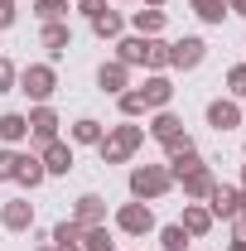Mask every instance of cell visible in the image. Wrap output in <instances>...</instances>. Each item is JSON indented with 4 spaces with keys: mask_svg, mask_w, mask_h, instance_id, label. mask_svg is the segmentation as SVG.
<instances>
[{
    "mask_svg": "<svg viewBox=\"0 0 246 251\" xmlns=\"http://www.w3.org/2000/svg\"><path fill=\"white\" fill-rule=\"evenodd\" d=\"M15 92H25L34 106H39V101H53V92H58V68H53V63H25Z\"/></svg>",
    "mask_w": 246,
    "mask_h": 251,
    "instance_id": "obj_3",
    "label": "cell"
},
{
    "mask_svg": "<svg viewBox=\"0 0 246 251\" xmlns=\"http://www.w3.org/2000/svg\"><path fill=\"white\" fill-rule=\"evenodd\" d=\"M125 184H130L135 203H159L164 193H174V174H169V164H135Z\"/></svg>",
    "mask_w": 246,
    "mask_h": 251,
    "instance_id": "obj_2",
    "label": "cell"
},
{
    "mask_svg": "<svg viewBox=\"0 0 246 251\" xmlns=\"http://www.w3.org/2000/svg\"><path fill=\"white\" fill-rule=\"evenodd\" d=\"M58 251H82V242H77V247H58Z\"/></svg>",
    "mask_w": 246,
    "mask_h": 251,
    "instance_id": "obj_43",
    "label": "cell"
},
{
    "mask_svg": "<svg viewBox=\"0 0 246 251\" xmlns=\"http://www.w3.org/2000/svg\"><path fill=\"white\" fill-rule=\"evenodd\" d=\"M0 227L15 232V237L29 232V227H34V203H29V198H5V203H0Z\"/></svg>",
    "mask_w": 246,
    "mask_h": 251,
    "instance_id": "obj_12",
    "label": "cell"
},
{
    "mask_svg": "<svg viewBox=\"0 0 246 251\" xmlns=\"http://www.w3.org/2000/svg\"><path fill=\"white\" fill-rule=\"evenodd\" d=\"M213 184H217V174H213L208 159H198V164H188L184 174H174V188H184V203H203L213 193Z\"/></svg>",
    "mask_w": 246,
    "mask_h": 251,
    "instance_id": "obj_5",
    "label": "cell"
},
{
    "mask_svg": "<svg viewBox=\"0 0 246 251\" xmlns=\"http://www.w3.org/2000/svg\"><path fill=\"white\" fill-rule=\"evenodd\" d=\"M101 135H106V126L97 121V116H77V121L68 126V145L77 150V145H101Z\"/></svg>",
    "mask_w": 246,
    "mask_h": 251,
    "instance_id": "obj_19",
    "label": "cell"
},
{
    "mask_svg": "<svg viewBox=\"0 0 246 251\" xmlns=\"http://www.w3.org/2000/svg\"><path fill=\"white\" fill-rule=\"evenodd\" d=\"M164 25H169V15H164V10H150V5L130 10V34H145V39H154V34H164Z\"/></svg>",
    "mask_w": 246,
    "mask_h": 251,
    "instance_id": "obj_20",
    "label": "cell"
},
{
    "mask_svg": "<svg viewBox=\"0 0 246 251\" xmlns=\"http://www.w3.org/2000/svg\"><path fill=\"white\" fill-rule=\"evenodd\" d=\"M242 126H246V111H242Z\"/></svg>",
    "mask_w": 246,
    "mask_h": 251,
    "instance_id": "obj_45",
    "label": "cell"
},
{
    "mask_svg": "<svg viewBox=\"0 0 246 251\" xmlns=\"http://www.w3.org/2000/svg\"><path fill=\"white\" fill-rule=\"evenodd\" d=\"M25 140H29V116H25V111H5V116H0V145L20 150Z\"/></svg>",
    "mask_w": 246,
    "mask_h": 251,
    "instance_id": "obj_18",
    "label": "cell"
},
{
    "mask_svg": "<svg viewBox=\"0 0 246 251\" xmlns=\"http://www.w3.org/2000/svg\"><path fill=\"white\" fill-rule=\"evenodd\" d=\"M154 232H159V247L164 251H188L193 247V237H188L179 222H164V227H154Z\"/></svg>",
    "mask_w": 246,
    "mask_h": 251,
    "instance_id": "obj_28",
    "label": "cell"
},
{
    "mask_svg": "<svg viewBox=\"0 0 246 251\" xmlns=\"http://www.w3.org/2000/svg\"><path fill=\"white\" fill-rule=\"evenodd\" d=\"M82 232H87V227H82V222H73V218H63L58 227H53V247H77V242H82Z\"/></svg>",
    "mask_w": 246,
    "mask_h": 251,
    "instance_id": "obj_31",
    "label": "cell"
},
{
    "mask_svg": "<svg viewBox=\"0 0 246 251\" xmlns=\"http://www.w3.org/2000/svg\"><path fill=\"white\" fill-rule=\"evenodd\" d=\"M237 213H246V188H242V208H237Z\"/></svg>",
    "mask_w": 246,
    "mask_h": 251,
    "instance_id": "obj_42",
    "label": "cell"
},
{
    "mask_svg": "<svg viewBox=\"0 0 246 251\" xmlns=\"http://www.w3.org/2000/svg\"><path fill=\"white\" fill-rule=\"evenodd\" d=\"M25 116H29V140H34V145H49V140H58V126H63V116L53 111V106H49V101L29 106Z\"/></svg>",
    "mask_w": 246,
    "mask_h": 251,
    "instance_id": "obj_7",
    "label": "cell"
},
{
    "mask_svg": "<svg viewBox=\"0 0 246 251\" xmlns=\"http://www.w3.org/2000/svg\"><path fill=\"white\" fill-rule=\"evenodd\" d=\"M140 5H150V10H164V5H169V0H140Z\"/></svg>",
    "mask_w": 246,
    "mask_h": 251,
    "instance_id": "obj_39",
    "label": "cell"
},
{
    "mask_svg": "<svg viewBox=\"0 0 246 251\" xmlns=\"http://www.w3.org/2000/svg\"><path fill=\"white\" fill-rule=\"evenodd\" d=\"M82 251H116V232L101 222V227H87L82 232Z\"/></svg>",
    "mask_w": 246,
    "mask_h": 251,
    "instance_id": "obj_30",
    "label": "cell"
},
{
    "mask_svg": "<svg viewBox=\"0 0 246 251\" xmlns=\"http://www.w3.org/2000/svg\"><path fill=\"white\" fill-rule=\"evenodd\" d=\"M97 87H101L106 97H121L125 87H130V68H125V63H116V58H106L101 68H97Z\"/></svg>",
    "mask_w": 246,
    "mask_h": 251,
    "instance_id": "obj_14",
    "label": "cell"
},
{
    "mask_svg": "<svg viewBox=\"0 0 246 251\" xmlns=\"http://www.w3.org/2000/svg\"><path fill=\"white\" fill-rule=\"evenodd\" d=\"M15 82H20V68H15V63L0 53V97H5V92H15Z\"/></svg>",
    "mask_w": 246,
    "mask_h": 251,
    "instance_id": "obj_34",
    "label": "cell"
},
{
    "mask_svg": "<svg viewBox=\"0 0 246 251\" xmlns=\"http://www.w3.org/2000/svg\"><path fill=\"white\" fill-rule=\"evenodd\" d=\"M116 111H121V121H145V116H150V106H145V97L135 92V87H125V92L116 97Z\"/></svg>",
    "mask_w": 246,
    "mask_h": 251,
    "instance_id": "obj_25",
    "label": "cell"
},
{
    "mask_svg": "<svg viewBox=\"0 0 246 251\" xmlns=\"http://www.w3.org/2000/svg\"><path fill=\"white\" fill-rule=\"evenodd\" d=\"M208 63V39L203 34H184V39H169V73H193Z\"/></svg>",
    "mask_w": 246,
    "mask_h": 251,
    "instance_id": "obj_4",
    "label": "cell"
},
{
    "mask_svg": "<svg viewBox=\"0 0 246 251\" xmlns=\"http://www.w3.org/2000/svg\"><path fill=\"white\" fill-rule=\"evenodd\" d=\"M135 92L145 97L150 111H164V106H174V77H169V73H145V82H140Z\"/></svg>",
    "mask_w": 246,
    "mask_h": 251,
    "instance_id": "obj_10",
    "label": "cell"
},
{
    "mask_svg": "<svg viewBox=\"0 0 246 251\" xmlns=\"http://www.w3.org/2000/svg\"><path fill=\"white\" fill-rule=\"evenodd\" d=\"M116 63H125L130 73L145 68V34H121L116 39Z\"/></svg>",
    "mask_w": 246,
    "mask_h": 251,
    "instance_id": "obj_22",
    "label": "cell"
},
{
    "mask_svg": "<svg viewBox=\"0 0 246 251\" xmlns=\"http://www.w3.org/2000/svg\"><path fill=\"white\" fill-rule=\"evenodd\" d=\"M159 150H164V164H169V159H184V155H198V145H193V135H188V130L169 135V140H159Z\"/></svg>",
    "mask_w": 246,
    "mask_h": 251,
    "instance_id": "obj_29",
    "label": "cell"
},
{
    "mask_svg": "<svg viewBox=\"0 0 246 251\" xmlns=\"http://www.w3.org/2000/svg\"><path fill=\"white\" fill-rule=\"evenodd\" d=\"M87 25H92V34H97V39H106V44H116V39L125 34V15H121V10H111V5H106L101 15H92V20H87Z\"/></svg>",
    "mask_w": 246,
    "mask_h": 251,
    "instance_id": "obj_21",
    "label": "cell"
},
{
    "mask_svg": "<svg viewBox=\"0 0 246 251\" xmlns=\"http://www.w3.org/2000/svg\"><path fill=\"white\" fill-rule=\"evenodd\" d=\"M39 159H44V169H49V179H63V174H73V164H77V150L68 145V140H49V145H39Z\"/></svg>",
    "mask_w": 246,
    "mask_h": 251,
    "instance_id": "obj_9",
    "label": "cell"
},
{
    "mask_svg": "<svg viewBox=\"0 0 246 251\" xmlns=\"http://www.w3.org/2000/svg\"><path fill=\"white\" fill-rule=\"evenodd\" d=\"M242 49H246V44H242Z\"/></svg>",
    "mask_w": 246,
    "mask_h": 251,
    "instance_id": "obj_47",
    "label": "cell"
},
{
    "mask_svg": "<svg viewBox=\"0 0 246 251\" xmlns=\"http://www.w3.org/2000/svg\"><path fill=\"white\" fill-rule=\"evenodd\" d=\"M237 188H246V164H242V184H237Z\"/></svg>",
    "mask_w": 246,
    "mask_h": 251,
    "instance_id": "obj_44",
    "label": "cell"
},
{
    "mask_svg": "<svg viewBox=\"0 0 246 251\" xmlns=\"http://www.w3.org/2000/svg\"><path fill=\"white\" fill-rule=\"evenodd\" d=\"M73 15V0H34V20L39 25H58Z\"/></svg>",
    "mask_w": 246,
    "mask_h": 251,
    "instance_id": "obj_26",
    "label": "cell"
},
{
    "mask_svg": "<svg viewBox=\"0 0 246 251\" xmlns=\"http://www.w3.org/2000/svg\"><path fill=\"white\" fill-rule=\"evenodd\" d=\"M44 179H49V169H44L39 150H20V169H15V184L34 193V188H44Z\"/></svg>",
    "mask_w": 246,
    "mask_h": 251,
    "instance_id": "obj_13",
    "label": "cell"
},
{
    "mask_svg": "<svg viewBox=\"0 0 246 251\" xmlns=\"http://www.w3.org/2000/svg\"><path fill=\"white\" fill-rule=\"evenodd\" d=\"M154 227H159V222H154L150 203H135V198H130V203L116 208V232H121V237H150Z\"/></svg>",
    "mask_w": 246,
    "mask_h": 251,
    "instance_id": "obj_6",
    "label": "cell"
},
{
    "mask_svg": "<svg viewBox=\"0 0 246 251\" xmlns=\"http://www.w3.org/2000/svg\"><path fill=\"white\" fill-rule=\"evenodd\" d=\"M179 130H184V121H179L169 106H164V111H150V126H145L150 140H169V135H179Z\"/></svg>",
    "mask_w": 246,
    "mask_h": 251,
    "instance_id": "obj_23",
    "label": "cell"
},
{
    "mask_svg": "<svg viewBox=\"0 0 246 251\" xmlns=\"http://www.w3.org/2000/svg\"><path fill=\"white\" fill-rule=\"evenodd\" d=\"M227 97L232 101H246V63H232L227 68Z\"/></svg>",
    "mask_w": 246,
    "mask_h": 251,
    "instance_id": "obj_32",
    "label": "cell"
},
{
    "mask_svg": "<svg viewBox=\"0 0 246 251\" xmlns=\"http://www.w3.org/2000/svg\"><path fill=\"white\" fill-rule=\"evenodd\" d=\"M140 145H145V126L140 121H116V126H106L97 155H101V164H125Z\"/></svg>",
    "mask_w": 246,
    "mask_h": 251,
    "instance_id": "obj_1",
    "label": "cell"
},
{
    "mask_svg": "<svg viewBox=\"0 0 246 251\" xmlns=\"http://www.w3.org/2000/svg\"><path fill=\"white\" fill-rule=\"evenodd\" d=\"M232 242H246V213L232 218Z\"/></svg>",
    "mask_w": 246,
    "mask_h": 251,
    "instance_id": "obj_37",
    "label": "cell"
},
{
    "mask_svg": "<svg viewBox=\"0 0 246 251\" xmlns=\"http://www.w3.org/2000/svg\"><path fill=\"white\" fill-rule=\"evenodd\" d=\"M15 169H20V150L0 145V184H15Z\"/></svg>",
    "mask_w": 246,
    "mask_h": 251,
    "instance_id": "obj_33",
    "label": "cell"
},
{
    "mask_svg": "<svg viewBox=\"0 0 246 251\" xmlns=\"http://www.w3.org/2000/svg\"><path fill=\"white\" fill-rule=\"evenodd\" d=\"M34 251H58V247H53V242H39V247H34Z\"/></svg>",
    "mask_w": 246,
    "mask_h": 251,
    "instance_id": "obj_40",
    "label": "cell"
},
{
    "mask_svg": "<svg viewBox=\"0 0 246 251\" xmlns=\"http://www.w3.org/2000/svg\"><path fill=\"white\" fill-rule=\"evenodd\" d=\"M242 159H246V150H242Z\"/></svg>",
    "mask_w": 246,
    "mask_h": 251,
    "instance_id": "obj_46",
    "label": "cell"
},
{
    "mask_svg": "<svg viewBox=\"0 0 246 251\" xmlns=\"http://www.w3.org/2000/svg\"><path fill=\"white\" fill-rule=\"evenodd\" d=\"M188 10H193L208 29H217V25L227 20V0H188Z\"/></svg>",
    "mask_w": 246,
    "mask_h": 251,
    "instance_id": "obj_27",
    "label": "cell"
},
{
    "mask_svg": "<svg viewBox=\"0 0 246 251\" xmlns=\"http://www.w3.org/2000/svg\"><path fill=\"white\" fill-rule=\"evenodd\" d=\"M73 5H77V15H87V20H92V15H101V10L111 5V0H73Z\"/></svg>",
    "mask_w": 246,
    "mask_h": 251,
    "instance_id": "obj_35",
    "label": "cell"
},
{
    "mask_svg": "<svg viewBox=\"0 0 246 251\" xmlns=\"http://www.w3.org/2000/svg\"><path fill=\"white\" fill-rule=\"evenodd\" d=\"M39 49H49V58H63V53L73 49V25H68V20L44 25V29H39Z\"/></svg>",
    "mask_w": 246,
    "mask_h": 251,
    "instance_id": "obj_17",
    "label": "cell"
},
{
    "mask_svg": "<svg viewBox=\"0 0 246 251\" xmlns=\"http://www.w3.org/2000/svg\"><path fill=\"white\" fill-rule=\"evenodd\" d=\"M203 203H208L213 222H232V218H237V208H242V188H237V184H222V179H217L213 193H208Z\"/></svg>",
    "mask_w": 246,
    "mask_h": 251,
    "instance_id": "obj_8",
    "label": "cell"
},
{
    "mask_svg": "<svg viewBox=\"0 0 246 251\" xmlns=\"http://www.w3.org/2000/svg\"><path fill=\"white\" fill-rule=\"evenodd\" d=\"M179 227H184L193 242H203L217 222H213V213H208V203H184V218H179Z\"/></svg>",
    "mask_w": 246,
    "mask_h": 251,
    "instance_id": "obj_16",
    "label": "cell"
},
{
    "mask_svg": "<svg viewBox=\"0 0 246 251\" xmlns=\"http://www.w3.org/2000/svg\"><path fill=\"white\" fill-rule=\"evenodd\" d=\"M73 222H82V227H101V222H106V198H101V193H77V203H73Z\"/></svg>",
    "mask_w": 246,
    "mask_h": 251,
    "instance_id": "obj_15",
    "label": "cell"
},
{
    "mask_svg": "<svg viewBox=\"0 0 246 251\" xmlns=\"http://www.w3.org/2000/svg\"><path fill=\"white\" fill-rule=\"evenodd\" d=\"M20 20V10H15V0H0V29H10Z\"/></svg>",
    "mask_w": 246,
    "mask_h": 251,
    "instance_id": "obj_36",
    "label": "cell"
},
{
    "mask_svg": "<svg viewBox=\"0 0 246 251\" xmlns=\"http://www.w3.org/2000/svg\"><path fill=\"white\" fill-rule=\"evenodd\" d=\"M227 251H246V242H232V247H227Z\"/></svg>",
    "mask_w": 246,
    "mask_h": 251,
    "instance_id": "obj_41",
    "label": "cell"
},
{
    "mask_svg": "<svg viewBox=\"0 0 246 251\" xmlns=\"http://www.w3.org/2000/svg\"><path fill=\"white\" fill-rule=\"evenodd\" d=\"M145 73H169V39L164 34L145 39Z\"/></svg>",
    "mask_w": 246,
    "mask_h": 251,
    "instance_id": "obj_24",
    "label": "cell"
},
{
    "mask_svg": "<svg viewBox=\"0 0 246 251\" xmlns=\"http://www.w3.org/2000/svg\"><path fill=\"white\" fill-rule=\"evenodd\" d=\"M203 116H208V126H213L217 135H227V130L242 126V101H232V97H213Z\"/></svg>",
    "mask_w": 246,
    "mask_h": 251,
    "instance_id": "obj_11",
    "label": "cell"
},
{
    "mask_svg": "<svg viewBox=\"0 0 246 251\" xmlns=\"http://www.w3.org/2000/svg\"><path fill=\"white\" fill-rule=\"evenodd\" d=\"M227 15H237V20H246V0H227Z\"/></svg>",
    "mask_w": 246,
    "mask_h": 251,
    "instance_id": "obj_38",
    "label": "cell"
}]
</instances>
